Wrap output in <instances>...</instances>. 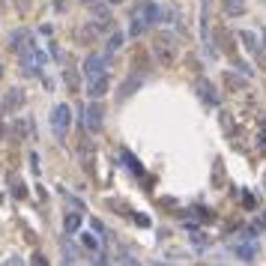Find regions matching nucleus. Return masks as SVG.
Segmentation results:
<instances>
[{
  "label": "nucleus",
  "instance_id": "nucleus-1",
  "mask_svg": "<svg viewBox=\"0 0 266 266\" xmlns=\"http://www.w3.org/2000/svg\"><path fill=\"white\" fill-rule=\"evenodd\" d=\"M153 54H156V60H159L161 66H174L179 60V39L174 33H168V30L156 33V39H153Z\"/></svg>",
  "mask_w": 266,
  "mask_h": 266
},
{
  "label": "nucleus",
  "instance_id": "nucleus-2",
  "mask_svg": "<svg viewBox=\"0 0 266 266\" xmlns=\"http://www.w3.org/2000/svg\"><path fill=\"white\" fill-rule=\"evenodd\" d=\"M69 126H72V108L69 105H57V108H54V114H51L54 135L63 141V138H66V132H69Z\"/></svg>",
  "mask_w": 266,
  "mask_h": 266
},
{
  "label": "nucleus",
  "instance_id": "nucleus-3",
  "mask_svg": "<svg viewBox=\"0 0 266 266\" xmlns=\"http://www.w3.org/2000/svg\"><path fill=\"white\" fill-rule=\"evenodd\" d=\"M102 105L99 102H93V105H87V114H84V126H87L90 132H99L102 129Z\"/></svg>",
  "mask_w": 266,
  "mask_h": 266
},
{
  "label": "nucleus",
  "instance_id": "nucleus-4",
  "mask_svg": "<svg viewBox=\"0 0 266 266\" xmlns=\"http://www.w3.org/2000/svg\"><path fill=\"white\" fill-rule=\"evenodd\" d=\"M135 12H138V15H144V21H147V24H159V21H161V9L153 3V0H144Z\"/></svg>",
  "mask_w": 266,
  "mask_h": 266
},
{
  "label": "nucleus",
  "instance_id": "nucleus-5",
  "mask_svg": "<svg viewBox=\"0 0 266 266\" xmlns=\"http://www.w3.org/2000/svg\"><path fill=\"white\" fill-rule=\"evenodd\" d=\"M105 72V57H99V54H90L87 60H84V78H96V75H102Z\"/></svg>",
  "mask_w": 266,
  "mask_h": 266
},
{
  "label": "nucleus",
  "instance_id": "nucleus-6",
  "mask_svg": "<svg viewBox=\"0 0 266 266\" xmlns=\"http://www.w3.org/2000/svg\"><path fill=\"white\" fill-rule=\"evenodd\" d=\"M108 87H111V81H108V75L102 72V75H96V78H90V99H102L108 93Z\"/></svg>",
  "mask_w": 266,
  "mask_h": 266
},
{
  "label": "nucleus",
  "instance_id": "nucleus-7",
  "mask_svg": "<svg viewBox=\"0 0 266 266\" xmlns=\"http://www.w3.org/2000/svg\"><path fill=\"white\" fill-rule=\"evenodd\" d=\"M96 36H99V27H96V24H93V27L84 24V27H78V30H75V42H78V45H93V42H96Z\"/></svg>",
  "mask_w": 266,
  "mask_h": 266
},
{
  "label": "nucleus",
  "instance_id": "nucleus-8",
  "mask_svg": "<svg viewBox=\"0 0 266 266\" xmlns=\"http://www.w3.org/2000/svg\"><path fill=\"white\" fill-rule=\"evenodd\" d=\"M197 93H200V99H203L207 105H218V93H215V87L207 81V78L197 81Z\"/></svg>",
  "mask_w": 266,
  "mask_h": 266
},
{
  "label": "nucleus",
  "instance_id": "nucleus-9",
  "mask_svg": "<svg viewBox=\"0 0 266 266\" xmlns=\"http://www.w3.org/2000/svg\"><path fill=\"white\" fill-rule=\"evenodd\" d=\"M21 102H24V93L21 90H9V96L3 102V114H12L15 108H21Z\"/></svg>",
  "mask_w": 266,
  "mask_h": 266
},
{
  "label": "nucleus",
  "instance_id": "nucleus-10",
  "mask_svg": "<svg viewBox=\"0 0 266 266\" xmlns=\"http://www.w3.org/2000/svg\"><path fill=\"white\" fill-rule=\"evenodd\" d=\"M239 42H242V45H245V48H249L251 54H257V51H260V42H257V36L251 33V30H242V33H239Z\"/></svg>",
  "mask_w": 266,
  "mask_h": 266
},
{
  "label": "nucleus",
  "instance_id": "nucleus-11",
  "mask_svg": "<svg viewBox=\"0 0 266 266\" xmlns=\"http://www.w3.org/2000/svg\"><path fill=\"white\" fill-rule=\"evenodd\" d=\"M63 231H66V233H78V231H81V215H78V213L66 215V218H63Z\"/></svg>",
  "mask_w": 266,
  "mask_h": 266
},
{
  "label": "nucleus",
  "instance_id": "nucleus-12",
  "mask_svg": "<svg viewBox=\"0 0 266 266\" xmlns=\"http://www.w3.org/2000/svg\"><path fill=\"white\" fill-rule=\"evenodd\" d=\"M63 81H66L69 93H78V90H81V78H78V72H75V69H66V72H63Z\"/></svg>",
  "mask_w": 266,
  "mask_h": 266
},
{
  "label": "nucleus",
  "instance_id": "nucleus-13",
  "mask_svg": "<svg viewBox=\"0 0 266 266\" xmlns=\"http://www.w3.org/2000/svg\"><path fill=\"white\" fill-rule=\"evenodd\" d=\"M215 39L221 42V48H224L228 54H233V48H236V45L231 42V36H228V30H224V27H218V30H215Z\"/></svg>",
  "mask_w": 266,
  "mask_h": 266
},
{
  "label": "nucleus",
  "instance_id": "nucleus-14",
  "mask_svg": "<svg viewBox=\"0 0 266 266\" xmlns=\"http://www.w3.org/2000/svg\"><path fill=\"white\" fill-rule=\"evenodd\" d=\"M27 45H30V42H27V33H12V42H9V48H12V51L21 54Z\"/></svg>",
  "mask_w": 266,
  "mask_h": 266
},
{
  "label": "nucleus",
  "instance_id": "nucleus-15",
  "mask_svg": "<svg viewBox=\"0 0 266 266\" xmlns=\"http://www.w3.org/2000/svg\"><path fill=\"white\" fill-rule=\"evenodd\" d=\"M150 24L144 21V15H138V12H132V36H141L144 30H147Z\"/></svg>",
  "mask_w": 266,
  "mask_h": 266
},
{
  "label": "nucleus",
  "instance_id": "nucleus-16",
  "mask_svg": "<svg viewBox=\"0 0 266 266\" xmlns=\"http://www.w3.org/2000/svg\"><path fill=\"white\" fill-rule=\"evenodd\" d=\"M138 87H141V81H138V78H129V81H123V87H120V99L132 96V93H135Z\"/></svg>",
  "mask_w": 266,
  "mask_h": 266
},
{
  "label": "nucleus",
  "instance_id": "nucleus-17",
  "mask_svg": "<svg viewBox=\"0 0 266 266\" xmlns=\"http://www.w3.org/2000/svg\"><path fill=\"white\" fill-rule=\"evenodd\" d=\"M81 242H84V249H87V251L99 254V239H96L93 233H81Z\"/></svg>",
  "mask_w": 266,
  "mask_h": 266
},
{
  "label": "nucleus",
  "instance_id": "nucleus-18",
  "mask_svg": "<svg viewBox=\"0 0 266 266\" xmlns=\"http://www.w3.org/2000/svg\"><path fill=\"white\" fill-rule=\"evenodd\" d=\"M120 45H123V33H117V30H114V33L108 36V51H117Z\"/></svg>",
  "mask_w": 266,
  "mask_h": 266
},
{
  "label": "nucleus",
  "instance_id": "nucleus-19",
  "mask_svg": "<svg viewBox=\"0 0 266 266\" xmlns=\"http://www.w3.org/2000/svg\"><path fill=\"white\" fill-rule=\"evenodd\" d=\"M12 195H15L18 200H24V197H27V189H24V182H21V179H12Z\"/></svg>",
  "mask_w": 266,
  "mask_h": 266
},
{
  "label": "nucleus",
  "instance_id": "nucleus-20",
  "mask_svg": "<svg viewBox=\"0 0 266 266\" xmlns=\"http://www.w3.org/2000/svg\"><path fill=\"white\" fill-rule=\"evenodd\" d=\"M228 9L236 12V15H242L245 12V0H228Z\"/></svg>",
  "mask_w": 266,
  "mask_h": 266
},
{
  "label": "nucleus",
  "instance_id": "nucleus-21",
  "mask_svg": "<svg viewBox=\"0 0 266 266\" xmlns=\"http://www.w3.org/2000/svg\"><path fill=\"white\" fill-rule=\"evenodd\" d=\"M236 254H239L242 260H251V257H254V249H251V245H236Z\"/></svg>",
  "mask_w": 266,
  "mask_h": 266
},
{
  "label": "nucleus",
  "instance_id": "nucleus-22",
  "mask_svg": "<svg viewBox=\"0 0 266 266\" xmlns=\"http://www.w3.org/2000/svg\"><path fill=\"white\" fill-rule=\"evenodd\" d=\"M195 215H197V218H203V221H213V218H215V215H213V213H207L203 207H195Z\"/></svg>",
  "mask_w": 266,
  "mask_h": 266
},
{
  "label": "nucleus",
  "instance_id": "nucleus-23",
  "mask_svg": "<svg viewBox=\"0 0 266 266\" xmlns=\"http://www.w3.org/2000/svg\"><path fill=\"white\" fill-rule=\"evenodd\" d=\"M135 221H138L141 228H147V224H150V218H147V215H135Z\"/></svg>",
  "mask_w": 266,
  "mask_h": 266
},
{
  "label": "nucleus",
  "instance_id": "nucleus-24",
  "mask_svg": "<svg viewBox=\"0 0 266 266\" xmlns=\"http://www.w3.org/2000/svg\"><path fill=\"white\" fill-rule=\"evenodd\" d=\"M30 263H42V266H45V263H48V260H45L42 254H33V257H30Z\"/></svg>",
  "mask_w": 266,
  "mask_h": 266
},
{
  "label": "nucleus",
  "instance_id": "nucleus-25",
  "mask_svg": "<svg viewBox=\"0 0 266 266\" xmlns=\"http://www.w3.org/2000/svg\"><path fill=\"white\" fill-rule=\"evenodd\" d=\"M81 3H84V6H90V9H93V6H99V3H102V0H81Z\"/></svg>",
  "mask_w": 266,
  "mask_h": 266
},
{
  "label": "nucleus",
  "instance_id": "nucleus-26",
  "mask_svg": "<svg viewBox=\"0 0 266 266\" xmlns=\"http://www.w3.org/2000/svg\"><path fill=\"white\" fill-rule=\"evenodd\" d=\"M111 3H123V0H111Z\"/></svg>",
  "mask_w": 266,
  "mask_h": 266
},
{
  "label": "nucleus",
  "instance_id": "nucleus-27",
  "mask_svg": "<svg viewBox=\"0 0 266 266\" xmlns=\"http://www.w3.org/2000/svg\"><path fill=\"white\" fill-rule=\"evenodd\" d=\"M263 42H266V30H263Z\"/></svg>",
  "mask_w": 266,
  "mask_h": 266
},
{
  "label": "nucleus",
  "instance_id": "nucleus-28",
  "mask_svg": "<svg viewBox=\"0 0 266 266\" xmlns=\"http://www.w3.org/2000/svg\"><path fill=\"white\" fill-rule=\"evenodd\" d=\"M0 75H3V66H0Z\"/></svg>",
  "mask_w": 266,
  "mask_h": 266
},
{
  "label": "nucleus",
  "instance_id": "nucleus-29",
  "mask_svg": "<svg viewBox=\"0 0 266 266\" xmlns=\"http://www.w3.org/2000/svg\"><path fill=\"white\" fill-rule=\"evenodd\" d=\"M263 182H266V177H263Z\"/></svg>",
  "mask_w": 266,
  "mask_h": 266
}]
</instances>
